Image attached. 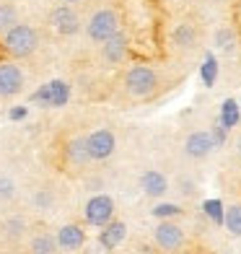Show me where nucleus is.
<instances>
[{"label":"nucleus","instance_id":"nucleus-27","mask_svg":"<svg viewBox=\"0 0 241 254\" xmlns=\"http://www.w3.org/2000/svg\"><path fill=\"white\" fill-rule=\"evenodd\" d=\"M13 194H16V184L5 177H0V200H10Z\"/></svg>","mask_w":241,"mask_h":254},{"label":"nucleus","instance_id":"nucleus-19","mask_svg":"<svg viewBox=\"0 0 241 254\" xmlns=\"http://www.w3.org/2000/svg\"><path fill=\"white\" fill-rule=\"evenodd\" d=\"M16 24H21L16 5L13 3H0V37H5Z\"/></svg>","mask_w":241,"mask_h":254},{"label":"nucleus","instance_id":"nucleus-1","mask_svg":"<svg viewBox=\"0 0 241 254\" xmlns=\"http://www.w3.org/2000/svg\"><path fill=\"white\" fill-rule=\"evenodd\" d=\"M124 94L132 101H148L158 94L161 88V78L151 65H132L124 73Z\"/></svg>","mask_w":241,"mask_h":254},{"label":"nucleus","instance_id":"nucleus-29","mask_svg":"<svg viewBox=\"0 0 241 254\" xmlns=\"http://www.w3.org/2000/svg\"><path fill=\"white\" fill-rule=\"evenodd\" d=\"M10 117H13V120H21V117H26V109H24V107H21V109H13V112H10Z\"/></svg>","mask_w":241,"mask_h":254},{"label":"nucleus","instance_id":"nucleus-12","mask_svg":"<svg viewBox=\"0 0 241 254\" xmlns=\"http://www.w3.org/2000/svg\"><path fill=\"white\" fill-rule=\"evenodd\" d=\"M57 244H60L62 252H78L80 247L86 244V231L83 226H78V223H65L57 228Z\"/></svg>","mask_w":241,"mask_h":254},{"label":"nucleus","instance_id":"nucleus-17","mask_svg":"<svg viewBox=\"0 0 241 254\" xmlns=\"http://www.w3.org/2000/svg\"><path fill=\"white\" fill-rule=\"evenodd\" d=\"M124 239H127V223L124 221H112V223H107L104 228H101L99 244L104 249H114V247H120Z\"/></svg>","mask_w":241,"mask_h":254},{"label":"nucleus","instance_id":"nucleus-7","mask_svg":"<svg viewBox=\"0 0 241 254\" xmlns=\"http://www.w3.org/2000/svg\"><path fill=\"white\" fill-rule=\"evenodd\" d=\"M26 83V75L21 70V65L3 60L0 63V99H13L24 91Z\"/></svg>","mask_w":241,"mask_h":254},{"label":"nucleus","instance_id":"nucleus-21","mask_svg":"<svg viewBox=\"0 0 241 254\" xmlns=\"http://www.w3.org/2000/svg\"><path fill=\"white\" fill-rule=\"evenodd\" d=\"M200 75H202V83H205V86H213V83H215V78H218V60H215L213 52L205 55V63H202Z\"/></svg>","mask_w":241,"mask_h":254},{"label":"nucleus","instance_id":"nucleus-23","mask_svg":"<svg viewBox=\"0 0 241 254\" xmlns=\"http://www.w3.org/2000/svg\"><path fill=\"white\" fill-rule=\"evenodd\" d=\"M215 44H218L223 52H231V50L236 47V31H234L231 26L218 29V31H215Z\"/></svg>","mask_w":241,"mask_h":254},{"label":"nucleus","instance_id":"nucleus-8","mask_svg":"<svg viewBox=\"0 0 241 254\" xmlns=\"http://www.w3.org/2000/svg\"><path fill=\"white\" fill-rule=\"evenodd\" d=\"M215 140H213V135L210 130H194L184 137V145H181V151H184L187 158L192 161H202V158H208L213 151H215Z\"/></svg>","mask_w":241,"mask_h":254},{"label":"nucleus","instance_id":"nucleus-24","mask_svg":"<svg viewBox=\"0 0 241 254\" xmlns=\"http://www.w3.org/2000/svg\"><path fill=\"white\" fill-rule=\"evenodd\" d=\"M153 215L161 218V221H169V218L181 215V207H177V205H158L156 210H153Z\"/></svg>","mask_w":241,"mask_h":254},{"label":"nucleus","instance_id":"nucleus-16","mask_svg":"<svg viewBox=\"0 0 241 254\" xmlns=\"http://www.w3.org/2000/svg\"><path fill=\"white\" fill-rule=\"evenodd\" d=\"M29 221L24 215H10L8 221L3 223V239L8 241L10 247H21V241L29 239Z\"/></svg>","mask_w":241,"mask_h":254},{"label":"nucleus","instance_id":"nucleus-18","mask_svg":"<svg viewBox=\"0 0 241 254\" xmlns=\"http://www.w3.org/2000/svg\"><path fill=\"white\" fill-rule=\"evenodd\" d=\"M223 226L231 236L241 239V202L236 205H228L226 207V215H223Z\"/></svg>","mask_w":241,"mask_h":254},{"label":"nucleus","instance_id":"nucleus-32","mask_svg":"<svg viewBox=\"0 0 241 254\" xmlns=\"http://www.w3.org/2000/svg\"><path fill=\"white\" fill-rule=\"evenodd\" d=\"M62 3H83V0H62Z\"/></svg>","mask_w":241,"mask_h":254},{"label":"nucleus","instance_id":"nucleus-4","mask_svg":"<svg viewBox=\"0 0 241 254\" xmlns=\"http://www.w3.org/2000/svg\"><path fill=\"white\" fill-rule=\"evenodd\" d=\"M153 244L164 254H179L187 247V234L177 221H158L153 228Z\"/></svg>","mask_w":241,"mask_h":254},{"label":"nucleus","instance_id":"nucleus-6","mask_svg":"<svg viewBox=\"0 0 241 254\" xmlns=\"http://www.w3.org/2000/svg\"><path fill=\"white\" fill-rule=\"evenodd\" d=\"M114 200L109 197V194H94L86 207H83V215H86V223L88 226H99V228H104L107 223L114 221Z\"/></svg>","mask_w":241,"mask_h":254},{"label":"nucleus","instance_id":"nucleus-14","mask_svg":"<svg viewBox=\"0 0 241 254\" xmlns=\"http://www.w3.org/2000/svg\"><path fill=\"white\" fill-rule=\"evenodd\" d=\"M26 252L29 254H60V244H57V236L50 231H31L26 239Z\"/></svg>","mask_w":241,"mask_h":254},{"label":"nucleus","instance_id":"nucleus-25","mask_svg":"<svg viewBox=\"0 0 241 254\" xmlns=\"http://www.w3.org/2000/svg\"><path fill=\"white\" fill-rule=\"evenodd\" d=\"M205 210H208V215L213 218V221L223 223V215H226V210H223V205L218 202V200H210V202H205Z\"/></svg>","mask_w":241,"mask_h":254},{"label":"nucleus","instance_id":"nucleus-9","mask_svg":"<svg viewBox=\"0 0 241 254\" xmlns=\"http://www.w3.org/2000/svg\"><path fill=\"white\" fill-rule=\"evenodd\" d=\"M62 161L73 169H86L91 164L86 135H70L62 140Z\"/></svg>","mask_w":241,"mask_h":254},{"label":"nucleus","instance_id":"nucleus-15","mask_svg":"<svg viewBox=\"0 0 241 254\" xmlns=\"http://www.w3.org/2000/svg\"><path fill=\"white\" fill-rule=\"evenodd\" d=\"M140 190H143L145 197H164L169 192V179L161 174L158 169H148L140 177Z\"/></svg>","mask_w":241,"mask_h":254},{"label":"nucleus","instance_id":"nucleus-2","mask_svg":"<svg viewBox=\"0 0 241 254\" xmlns=\"http://www.w3.org/2000/svg\"><path fill=\"white\" fill-rule=\"evenodd\" d=\"M0 44H3V50L10 57L26 60V57H31L34 52H37V47H39V34H37V29H34L31 24H16L5 37H0Z\"/></svg>","mask_w":241,"mask_h":254},{"label":"nucleus","instance_id":"nucleus-20","mask_svg":"<svg viewBox=\"0 0 241 254\" xmlns=\"http://www.w3.org/2000/svg\"><path fill=\"white\" fill-rule=\"evenodd\" d=\"M221 125L226 130H231V127L239 125V104L234 99H226L223 107H221Z\"/></svg>","mask_w":241,"mask_h":254},{"label":"nucleus","instance_id":"nucleus-22","mask_svg":"<svg viewBox=\"0 0 241 254\" xmlns=\"http://www.w3.org/2000/svg\"><path fill=\"white\" fill-rule=\"evenodd\" d=\"M50 91H52V107H65L67 96H70V86L65 80H52Z\"/></svg>","mask_w":241,"mask_h":254},{"label":"nucleus","instance_id":"nucleus-3","mask_svg":"<svg viewBox=\"0 0 241 254\" xmlns=\"http://www.w3.org/2000/svg\"><path fill=\"white\" fill-rule=\"evenodd\" d=\"M120 24H122L120 13L114 8H99L96 13L86 21V34H88L91 42L104 44V42H109L112 37H117V34L122 31Z\"/></svg>","mask_w":241,"mask_h":254},{"label":"nucleus","instance_id":"nucleus-10","mask_svg":"<svg viewBox=\"0 0 241 254\" xmlns=\"http://www.w3.org/2000/svg\"><path fill=\"white\" fill-rule=\"evenodd\" d=\"M50 24L60 37H73V34L80 31V24H83V21H80V16L70 5H57V8L50 10Z\"/></svg>","mask_w":241,"mask_h":254},{"label":"nucleus","instance_id":"nucleus-26","mask_svg":"<svg viewBox=\"0 0 241 254\" xmlns=\"http://www.w3.org/2000/svg\"><path fill=\"white\" fill-rule=\"evenodd\" d=\"M34 101H39L42 107H52V91H50V83L47 86H42L39 91H34Z\"/></svg>","mask_w":241,"mask_h":254},{"label":"nucleus","instance_id":"nucleus-33","mask_svg":"<svg viewBox=\"0 0 241 254\" xmlns=\"http://www.w3.org/2000/svg\"><path fill=\"white\" fill-rule=\"evenodd\" d=\"M223 3H228V0H223Z\"/></svg>","mask_w":241,"mask_h":254},{"label":"nucleus","instance_id":"nucleus-13","mask_svg":"<svg viewBox=\"0 0 241 254\" xmlns=\"http://www.w3.org/2000/svg\"><path fill=\"white\" fill-rule=\"evenodd\" d=\"M171 44L179 50V52H192L194 47L200 44V31L194 24H177L171 29Z\"/></svg>","mask_w":241,"mask_h":254},{"label":"nucleus","instance_id":"nucleus-31","mask_svg":"<svg viewBox=\"0 0 241 254\" xmlns=\"http://www.w3.org/2000/svg\"><path fill=\"white\" fill-rule=\"evenodd\" d=\"M236 153L241 156V132H239V137H236Z\"/></svg>","mask_w":241,"mask_h":254},{"label":"nucleus","instance_id":"nucleus-30","mask_svg":"<svg viewBox=\"0 0 241 254\" xmlns=\"http://www.w3.org/2000/svg\"><path fill=\"white\" fill-rule=\"evenodd\" d=\"M5 254H29V252H26V247H10Z\"/></svg>","mask_w":241,"mask_h":254},{"label":"nucleus","instance_id":"nucleus-5","mask_svg":"<svg viewBox=\"0 0 241 254\" xmlns=\"http://www.w3.org/2000/svg\"><path fill=\"white\" fill-rule=\"evenodd\" d=\"M86 143H88V156L94 164H101V161H109L117 151V137L109 127H99L91 135H86Z\"/></svg>","mask_w":241,"mask_h":254},{"label":"nucleus","instance_id":"nucleus-28","mask_svg":"<svg viewBox=\"0 0 241 254\" xmlns=\"http://www.w3.org/2000/svg\"><path fill=\"white\" fill-rule=\"evenodd\" d=\"M210 135H213V140H215V145H223L226 143V135H228V130L221 125V120H218L215 125H213V130H210Z\"/></svg>","mask_w":241,"mask_h":254},{"label":"nucleus","instance_id":"nucleus-11","mask_svg":"<svg viewBox=\"0 0 241 254\" xmlns=\"http://www.w3.org/2000/svg\"><path fill=\"white\" fill-rule=\"evenodd\" d=\"M127 47H130V39H127V34H124V31H120L117 37H112L109 42H104V44H101V52H99L101 63H104V65H109V67H114V65L124 63V57H127Z\"/></svg>","mask_w":241,"mask_h":254}]
</instances>
